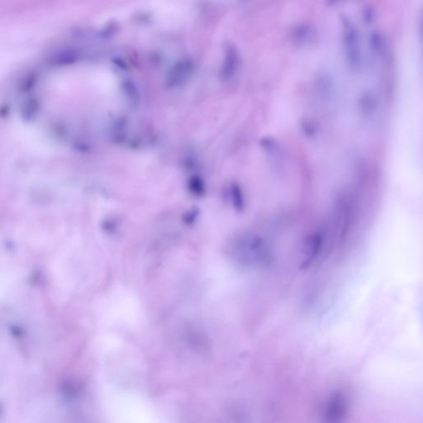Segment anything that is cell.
<instances>
[{
  "mask_svg": "<svg viewBox=\"0 0 423 423\" xmlns=\"http://www.w3.org/2000/svg\"><path fill=\"white\" fill-rule=\"evenodd\" d=\"M343 47L350 67L354 70L361 69L363 65L361 39L358 31L349 21H344L343 24Z\"/></svg>",
  "mask_w": 423,
  "mask_h": 423,
  "instance_id": "obj_1",
  "label": "cell"
},
{
  "mask_svg": "<svg viewBox=\"0 0 423 423\" xmlns=\"http://www.w3.org/2000/svg\"><path fill=\"white\" fill-rule=\"evenodd\" d=\"M240 65V56L238 50L233 46L226 48L222 66L220 69V75L224 81L229 80L238 71Z\"/></svg>",
  "mask_w": 423,
  "mask_h": 423,
  "instance_id": "obj_2",
  "label": "cell"
},
{
  "mask_svg": "<svg viewBox=\"0 0 423 423\" xmlns=\"http://www.w3.org/2000/svg\"><path fill=\"white\" fill-rule=\"evenodd\" d=\"M230 196H231V203L234 209L238 212L243 210L246 206L245 196L242 193V189H241V187L238 184H232L230 187Z\"/></svg>",
  "mask_w": 423,
  "mask_h": 423,
  "instance_id": "obj_3",
  "label": "cell"
},
{
  "mask_svg": "<svg viewBox=\"0 0 423 423\" xmlns=\"http://www.w3.org/2000/svg\"><path fill=\"white\" fill-rule=\"evenodd\" d=\"M327 4L329 5H336V4H338V3L341 2V1H344V0H327Z\"/></svg>",
  "mask_w": 423,
  "mask_h": 423,
  "instance_id": "obj_4",
  "label": "cell"
},
{
  "mask_svg": "<svg viewBox=\"0 0 423 423\" xmlns=\"http://www.w3.org/2000/svg\"><path fill=\"white\" fill-rule=\"evenodd\" d=\"M421 39H422V42H423V14H422V16H421Z\"/></svg>",
  "mask_w": 423,
  "mask_h": 423,
  "instance_id": "obj_5",
  "label": "cell"
}]
</instances>
